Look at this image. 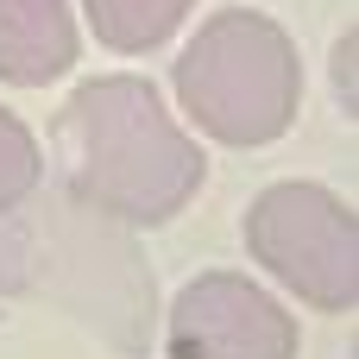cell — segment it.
Masks as SVG:
<instances>
[{
	"mask_svg": "<svg viewBox=\"0 0 359 359\" xmlns=\"http://www.w3.org/2000/svg\"><path fill=\"white\" fill-rule=\"evenodd\" d=\"M107 215H88L63 196L57 215H44L32 233V246H44V284L63 297V309H76L82 322H95L101 334H114L120 347H139L151 334V271L133 259V246L120 233L101 227Z\"/></svg>",
	"mask_w": 359,
	"mask_h": 359,
	"instance_id": "obj_4",
	"label": "cell"
},
{
	"mask_svg": "<svg viewBox=\"0 0 359 359\" xmlns=\"http://www.w3.org/2000/svg\"><path fill=\"white\" fill-rule=\"evenodd\" d=\"M353 44H359V38H353V25H347V38L334 44V88H341V107H347V120H353V107H359V101H353Z\"/></svg>",
	"mask_w": 359,
	"mask_h": 359,
	"instance_id": "obj_9",
	"label": "cell"
},
{
	"mask_svg": "<svg viewBox=\"0 0 359 359\" xmlns=\"http://www.w3.org/2000/svg\"><path fill=\"white\" fill-rule=\"evenodd\" d=\"M82 57L69 0H0V82L44 88Z\"/></svg>",
	"mask_w": 359,
	"mask_h": 359,
	"instance_id": "obj_6",
	"label": "cell"
},
{
	"mask_svg": "<svg viewBox=\"0 0 359 359\" xmlns=\"http://www.w3.org/2000/svg\"><path fill=\"white\" fill-rule=\"evenodd\" d=\"M177 101L189 126L215 145L259 151L297 126L303 107V63L290 32L271 13L221 6L196 25V38L177 50Z\"/></svg>",
	"mask_w": 359,
	"mask_h": 359,
	"instance_id": "obj_2",
	"label": "cell"
},
{
	"mask_svg": "<svg viewBox=\"0 0 359 359\" xmlns=\"http://www.w3.org/2000/svg\"><path fill=\"white\" fill-rule=\"evenodd\" d=\"M170 359H297V316L240 271H202L177 290L164 322Z\"/></svg>",
	"mask_w": 359,
	"mask_h": 359,
	"instance_id": "obj_5",
	"label": "cell"
},
{
	"mask_svg": "<svg viewBox=\"0 0 359 359\" xmlns=\"http://www.w3.org/2000/svg\"><path fill=\"white\" fill-rule=\"evenodd\" d=\"M189 13H196V0H82L88 32H95L107 50H126V57L170 44Z\"/></svg>",
	"mask_w": 359,
	"mask_h": 359,
	"instance_id": "obj_7",
	"label": "cell"
},
{
	"mask_svg": "<svg viewBox=\"0 0 359 359\" xmlns=\"http://www.w3.org/2000/svg\"><path fill=\"white\" fill-rule=\"evenodd\" d=\"M246 252L303 303L341 316L359 303V221L353 202H341L328 183L284 177L259 189V202L240 221Z\"/></svg>",
	"mask_w": 359,
	"mask_h": 359,
	"instance_id": "obj_3",
	"label": "cell"
},
{
	"mask_svg": "<svg viewBox=\"0 0 359 359\" xmlns=\"http://www.w3.org/2000/svg\"><path fill=\"white\" fill-rule=\"evenodd\" d=\"M38 183H44V151H38L32 126L13 107H0V221L19 215L38 196Z\"/></svg>",
	"mask_w": 359,
	"mask_h": 359,
	"instance_id": "obj_8",
	"label": "cell"
},
{
	"mask_svg": "<svg viewBox=\"0 0 359 359\" xmlns=\"http://www.w3.org/2000/svg\"><path fill=\"white\" fill-rule=\"evenodd\" d=\"M63 196L120 227L177 221L208 164L145 76H88L57 114Z\"/></svg>",
	"mask_w": 359,
	"mask_h": 359,
	"instance_id": "obj_1",
	"label": "cell"
}]
</instances>
